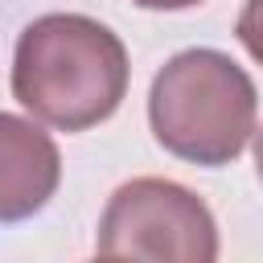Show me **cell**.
Listing matches in <instances>:
<instances>
[{
	"instance_id": "6da1fadb",
	"label": "cell",
	"mask_w": 263,
	"mask_h": 263,
	"mask_svg": "<svg viewBox=\"0 0 263 263\" xmlns=\"http://www.w3.org/2000/svg\"><path fill=\"white\" fill-rule=\"evenodd\" d=\"M127 70V49L103 21L45 12L16 37L12 99L58 132H86L119 111Z\"/></svg>"
},
{
	"instance_id": "7a4b0ae2",
	"label": "cell",
	"mask_w": 263,
	"mask_h": 263,
	"mask_svg": "<svg viewBox=\"0 0 263 263\" xmlns=\"http://www.w3.org/2000/svg\"><path fill=\"white\" fill-rule=\"evenodd\" d=\"M259 95L251 74L222 49L173 53L148 90V123L177 160L218 168L238 160L255 136Z\"/></svg>"
},
{
	"instance_id": "3957f363",
	"label": "cell",
	"mask_w": 263,
	"mask_h": 263,
	"mask_svg": "<svg viewBox=\"0 0 263 263\" xmlns=\"http://www.w3.org/2000/svg\"><path fill=\"white\" fill-rule=\"evenodd\" d=\"M99 255L115 259H173V263H214L218 226L210 205L164 177H136L119 185L99 218Z\"/></svg>"
},
{
	"instance_id": "277c9868",
	"label": "cell",
	"mask_w": 263,
	"mask_h": 263,
	"mask_svg": "<svg viewBox=\"0 0 263 263\" xmlns=\"http://www.w3.org/2000/svg\"><path fill=\"white\" fill-rule=\"evenodd\" d=\"M62 156L49 132L25 115L0 111V222H25L58 193Z\"/></svg>"
},
{
	"instance_id": "5b68a950",
	"label": "cell",
	"mask_w": 263,
	"mask_h": 263,
	"mask_svg": "<svg viewBox=\"0 0 263 263\" xmlns=\"http://www.w3.org/2000/svg\"><path fill=\"white\" fill-rule=\"evenodd\" d=\"M132 4L152 8V12H177V8H193V4H201V0H132Z\"/></svg>"
}]
</instances>
